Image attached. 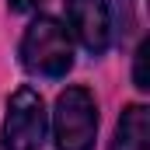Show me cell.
<instances>
[{
	"mask_svg": "<svg viewBox=\"0 0 150 150\" xmlns=\"http://www.w3.org/2000/svg\"><path fill=\"white\" fill-rule=\"evenodd\" d=\"M21 67L38 77H67L74 67V38L63 21L38 14L21 35Z\"/></svg>",
	"mask_w": 150,
	"mask_h": 150,
	"instance_id": "6da1fadb",
	"label": "cell"
},
{
	"mask_svg": "<svg viewBox=\"0 0 150 150\" xmlns=\"http://www.w3.org/2000/svg\"><path fill=\"white\" fill-rule=\"evenodd\" d=\"M98 136V105L87 87H67L52 108V140L56 150H94Z\"/></svg>",
	"mask_w": 150,
	"mask_h": 150,
	"instance_id": "7a4b0ae2",
	"label": "cell"
},
{
	"mask_svg": "<svg viewBox=\"0 0 150 150\" xmlns=\"http://www.w3.org/2000/svg\"><path fill=\"white\" fill-rule=\"evenodd\" d=\"M49 129V115H45V101L32 87H18L7 101V119L0 129L4 150H38Z\"/></svg>",
	"mask_w": 150,
	"mask_h": 150,
	"instance_id": "3957f363",
	"label": "cell"
},
{
	"mask_svg": "<svg viewBox=\"0 0 150 150\" xmlns=\"http://www.w3.org/2000/svg\"><path fill=\"white\" fill-rule=\"evenodd\" d=\"M67 25L87 52L101 56L112 42V7L108 0H67Z\"/></svg>",
	"mask_w": 150,
	"mask_h": 150,
	"instance_id": "277c9868",
	"label": "cell"
},
{
	"mask_svg": "<svg viewBox=\"0 0 150 150\" xmlns=\"http://www.w3.org/2000/svg\"><path fill=\"white\" fill-rule=\"evenodd\" d=\"M108 150H150V108L147 105H129L119 115V126H115Z\"/></svg>",
	"mask_w": 150,
	"mask_h": 150,
	"instance_id": "5b68a950",
	"label": "cell"
},
{
	"mask_svg": "<svg viewBox=\"0 0 150 150\" xmlns=\"http://www.w3.org/2000/svg\"><path fill=\"white\" fill-rule=\"evenodd\" d=\"M147 56H150V42H140V49H136V63H133V84H136L140 91H147V87H150V77H147Z\"/></svg>",
	"mask_w": 150,
	"mask_h": 150,
	"instance_id": "8992f818",
	"label": "cell"
},
{
	"mask_svg": "<svg viewBox=\"0 0 150 150\" xmlns=\"http://www.w3.org/2000/svg\"><path fill=\"white\" fill-rule=\"evenodd\" d=\"M42 0H7V7L14 11V14H25V11H35Z\"/></svg>",
	"mask_w": 150,
	"mask_h": 150,
	"instance_id": "52a82bcc",
	"label": "cell"
}]
</instances>
